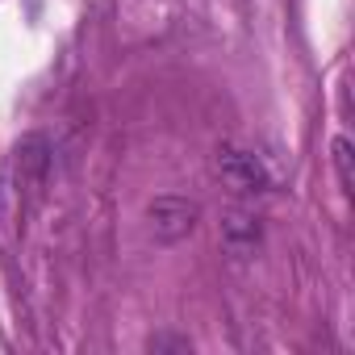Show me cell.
<instances>
[{"label":"cell","instance_id":"3","mask_svg":"<svg viewBox=\"0 0 355 355\" xmlns=\"http://www.w3.org/2000/svg\"><path fill=\"white\" fill-rule=\"evenodd\" d=\"M197 218H201V205L189 201V197H155L146 205V222H150V234L155 243H180L197 230Z\"/></svg>","mask_w":355,"mask_h":355},{"label":"cell","instance_id":"6","mask_svg":"<svg viewBox=\"0 0 355 355\" xmlns=\"http://www.w3.org/2000/svg\"><path fill=\"white\" fill-rule=\"evenodd\" d=\"M150 351H189V338H171V334H155Z\"/></svg>","mask_w":355,"mask_h":355},{"label":"cell","instance_id":"4","mask_svg":"<svg viewBox=\"0 0 355 355\" xmlns=\"http://www.w3.org/2000/svg\"><path fill=\"white\" fill-rule=\"evenodd\" d=\"M259 243H263V226H259L255 214L230 209V214L222 218V247H226L230 255H255Z\"/></svg>","mask_w":355,"mask_h":355},{"label":"cell","instance_id":"1","mask_svg":"<svg viewBox=\"0 0 355 355\" xmlns=\"http://www.w3.org/2000/svg\"><path fill=\"white\" fill-rule=\"evenodd\" d=\"M9 171H13V193H17V201L30 205L46 189V175H51V142H46V134H26L13 146Z\"/></svg>","mask_w":355,"mask_h":355},{"label":"cell","instance_id":"5","mask_svg":"<svg viewBox=\"0 0 355 355\" xmlns=\"http://www.w3.org/2000/svg\"><path fill=\"white\" fill-rule=\"evenodd\" d=\"M334 171H338V184H343V193L351 197L355 193V175H351V142L347 138H334Z\"/></svg>","mask_w":355,"mask_h":355},{"label":"cell","instance_id":"2","mask_svg":"<svg viewBox=\"0 0 355 355\" xmlns=\"http://www.w3.org/2000/svg\"><path fill=\"white\" fill-rule=\"evenodd\" d=\"M214 167H218V180H222L234 197H259V193H268V189H272V175H268L263 159H259V155H251V150L222 146Z\"/></svg>","mask_w":355,"mask_h":355}]
</instances>
